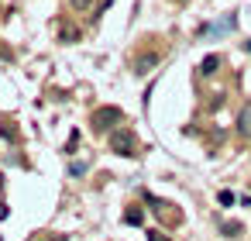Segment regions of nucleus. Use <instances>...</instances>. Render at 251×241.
I'll use <instances>...</instances> for the list:
<instances>
[{"label": "nucleus", "mask_w": 251, "mask_h": 241, "mask_svg": "<svg viewBox=\"0 0 251 241\" xmlns=\"http://www.w3.org/2000/svg\"><path fill=\"white\" fill-rule=\"evenodd\" d=\"M110 152H117V155H134V148H138V138H134V131H127V128H114L110 131Z\"/></svg>", "instance_id": "nucleus-1"}, {"label": "nucleus", "mask_w": 251, "mask_h": 241, "mask_svg": "<svg viewBox=\"0 0 251 241\" xmlns=\"http://www.w3.org/2000/svg\"><path fill=\"white\" fill-rule=\"evenodd\" d=\"M121 117H124V114H121L117 107H100V110L93 114V124H97L100 131H107V128H114V124H117Z\"/></svg>", "instance_id": "nucleus-2"}, {"label": "nucleus", "mask_w": 251, "mask_h": 241, "mask_svg": "<svg viewBox=\"0 0 251 241\" xmlns=\"http://www.w3.org/2000/svg\"><path fill=\"white\" fill-rule=\"evenodd\" d=\"M155 62H158V55H141V59H134V73L138 76H148L155 69Z\"/></svg>", "instance_id": "nucleus-3"}, {"label": "nucleus", "mask_w": 251, "mask_h": 241, "mask_svg": "<svg viewBox=\"0 0 251 241\" xmlns=\"http://www.w3.org/2000/svg\"><path fill=\"white\" fill-rule=\"evenodd\" d=\"M237 131H241L244 138H251V107L241 110V117H237Z\"/></svg>", "instance_id": "nucleus-4"}, {"label": "nucleus", "mask_w": 251, "mask_h": 241, "mask_svg": "<svg viewBox=\"0 0 251 241\" xmlns=\"http://www.w3.org/2000/svg\"><path fill=\"white\" fill-rule=\"evenodd\" d=\"M217 69H220V55H206L200 73H203V76H210V73H217Z\"/></svg>", "instance_id": "nucleus-5"}, {"label": "nucleus", "mask_w": 251, "mask_h": 241, "mask_svg": "<svg viewBox=\"0 0 251 241\" xmlns=\"http://www.w3.org/2000/svg\"><path fill=\"white\" fill-rule=\"evenodd\" d=\"M69 4H73L76 11H93V7H97V0H69Z\"/></svg>", "instance_id": "nucleus-6"}, {"label": "nucleus", "mask_w": 251, "mask_h": 241, "mask_svg": "<svg viewBox=\"0 0 251 241\" xmlns=\"http://www.w3.org/2000/svg\"><path fill=\"white\" fill-rule=\"evenodd\" d=\"M141 217H145V214H141V210H138V207H134V210H127V214H124V220H127V224H141Z\"/></svg>", "instance_id": "nucleus-7"}, {"label": "nucleus", "mask_w": 251, "mask_h": 241, "mask_svg": "<svg viewBox=\"0 0 251 241\" xmlns=\"http://www.w3.org/2000/svg\"><path fill=\"white\" fill-rule=\"evenodd\" d=\"M224 234H227V238H234V234H241V224H234V220H227V224H224Z\"/></svg>", "instance_id": "nucleus-8"}, {"label": "nucleus", "mask_w": 251, "mask_h": 241, "mask_svg": "<svg viewBox=\"0 0 251 241\" xmlns=\"http://www.w3.org/2000/svg\"><path fill=\"white\" fill-rule=\"evenodd\" d=\"M69 172H73V176H83V172H86V162H73Z\"/></svg>", "instance_id": "nucleus-9"}, {"label": "nucleus", "mask_w": 251, "mask_h": 241, "mask_svg": "<svg viewBox=\"0 0 251 241\" xmlns=\"http://www.w3.org/2000/svg\"><path fill=\"white\" fill-rule=\"evenodd\" d=\"M0 131H4V138H7V141H14V138H18V131H14L11 124H4V128H0Z\"/></svg>", "instance_id": "nucleus-10"}, {"label": "nucleus", "mask_w": 251, "mask_h": 241, "mask_svg": "<svg viewBox=\"0 0 251 241\" xmlns=\"http://www.w3.org/2000/svg\"><path fill=\"white\" fill-rule=\"evenodd\" d=\"M148 241H169V238H162V234H151V238H148Z\"/></svg>", "instance_id": "nucleus-11"}, {"label": "nucleus", "mask_w": 251, "mask_h": 241, "mask_svg": "<svg viewBox=\"0 0 251 241\" xmlns=\"http://www.w3.org/2000/svg\"><path fill=\"white\" fill-rule=\"evenodd\" d=\"M4 217H7V207H4V203H0V220H4Z\"/></svg>", "instance_id": "nucleus-12"}, {"label": "nucleus", "mask_w": 251, "mask_h": 241, "mask_svg": "<svg viewBox=\"0 0 251 241\" xmlns=\"http://www.w3.org/2000/svg\"><path fill=\"white\" fill-rule=\"evenodd\" d=\"M49 241H66V238H62V234H59V238H49Z\"/></svg>", "instance_id": "nucleus-13"}, {"label": "nucleus", "mask_w": 251, "mask_h": 241, "mask_svg": "<svg viewBox=\"0 0 251 241\" xmlns=\"http://www.w3.org/2000/svg\"><path fill=\"white\" fill-rule=\"evenodd\" d=\"M0 189H4V176H0Z\"/></svg>", "instance_id": "nucleus-14"}, {"label": "nucleus", "mask_w": 251, "mask_h": 241, "mask_svg": "<svg viewBox=\"0 0 251 241\" xmlns=\"http://www.w3.org/2000/svg\"><path fill=\"white\" fill-rule=\"evenodd\" d=\"M107 4H110V0H107Z\"/></svg>", "instance_id": "nucleus-15"}]
</instances>
